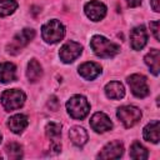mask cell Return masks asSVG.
<instances>
[{
  "instance_id": "obj_20",
  "label": "cell",
  "mask_w": 160,
  "mask_h": 160,
  "mask_svg": "<svg viewBox=\"0 0 160 160\" xmlns=\"http://www.w3.org/2000/svg\"><path fill=\"white\" fill-rule=\"evenodd\" d=\"M69 138H70L72 144H75L78 146H82L88 141V132H86V130L84 128L72 126L69 130Z\"/></svg>"
},
{
  "instance_id": "obj_18",
  "label": "cell",
  "mask_w": 160,
  "mask_h": 160,
  "mask_svg": "<svg viewBox=\"0 0 160 160\" xmlns=\"http://www.w3.org/2000/svg\"><path fill=\"white\" fill-rule=\"evenodd\" d=\"M145 62L150 68V70H151V72L154 75H159V70H160V51L158 49L150 50V52H148L145 55Z\"/></svg>"
},
{
  "instance_id": "obj_22",
  "label": "cell",
  "mask_w": 160,
  "mask_h": 160,
  "mask_svg": "<svg viewBox=\"0 0 160 160\" xmlns=\"http://www.w3.org/2000/svg\"><path fill=\"white\" fill-rule=\"evenodd\" d=\"M129 154H130V158H131V159H139V160L148 159V156H149L148 149L144 148L139 141H135V142L131 145Z\"/></svg>"
},
{
  "instance_id": "obj_1",
  "label": "cell",
  "mask_w": 160,
  "mask_h": 160,
  "mask_svg": "<svg viewBox=\"0 0 160 160\" xmlns=\"http://www.w3.org/2000/svg\"><path fill=\"white\" fill-rule=\"evenodd\" d=\"M90 46H91L94 54L100 58H112L120 50L118 44L108 40L106 38L100 36V35L92 36V39L90 41Z\"/></svg>"
},
{
  "instance_id": "obj_7",
  "label": "cell",
  "mask_w": 160,
  "mask_h": 160,
  "mask_svg": "<svg viewBox=\"0 0 160 160\" xmlns=\"http://www.w3.org/2000/svg\"><path fill=\"white\" fill-rule=\"evenodd\" d=\"M128 84L130 86L131 92L136 98H145L149 94V86L146 82V78L139 74H134L128 78Z\"/></svg>"
},
{
  "instance_id": "obj_3",
  "label": "cell",
  "mask_w": 160,
  "mask_h": 160,
  "mask_svg": "<svg viewBox=\"0 0 160 160\" xmlns=\"http://www.w3.org/2000/svg\"><path fill=\"white\" fill-rule=\"evenodd\" d=\"M66 109L71 118L81 120L89 114L90 105H89L86 98H84L82 95H74L66 102Z\"/></svg>"
},
{
  "instance_id": "obj_16",
  "label": "cell",
  "mask_w": 160,
  "mask_h": 160,
  "mask_svg": "<svg viewBox=\"0 0 160 160\" xmlns=\"http://www.w3.org/2000/svg\"><path fill=\"white\" fill-rule=\"evenodd\" d=\"M16 79V66L12 62H1L0 64V81L6 84Z\"/></svg>"
},
{
  "instance_id": "obj_27",
  "label": "cell",
  "mask_w": 160,
  "mask_h": 160,
  "mask_svg": "<svg viewBox=\"0 0 160 160\" xmlns=\"http://www.w3.org/2000/svg\"><path fill=\"white\" fill-rule=\"evenodd\" d=\"M126 1H128V5L131 8H136L141 4V0H126Z\"/></svg>"
},
{
  "instance_id": "obj_19",
  "label": "cell",
  "mask_w": 160,
  "mask_h": 160,
  "mask_svg": "<svg viewBox=\"0 0 160 160\" xmlns=\"http://www.w3.org/2000/svg\"><path fill=\"white\" fill-rule=\"evenodd\" d=\"M105 94L109 99H114V100H118V99H121L124 95H125V89L122 86L121 82L119 81H111L109 84H106L105 86Z\"/></svg>"
},
{
  "instance_id": "obj_23",
  "label": "cell",
  "mask_w": 160,
  "mask_h": 160,
  "mask_svg": "<svg viewBox=\"0 0 160 160\" xmlns=\"http://www.w3.org/2000/svg\"><path fill=\"white\" fill-rule=\"evenodd\" d=\"M18 8L15 0H0V16H8L12 14Z\"/></svg>"
},
{
  "instance_id": "obj_9",
  "label": "cell",
  "mask_w": 160,
  "mask_h": 160,
  "mask_svg": "<svg viewBox=\"0 0 160 160\" xmlns=\"http://www.w3.org/2000/svg\"><path fill=\"white\" fill-rule=\"evenodd\" d=\"M84 10H85L86 16L92 21L101 20L106 14V6L98 0H91V1L86 2Z\"/></svg>"
},
{
  "instance_id": "obj_13",
  "label": "cell",
  "mask_w": 160,
  "mask_h": 160,
  "mask_svg": "<svg viewBox=\"0 0 160 160\" xmlns=\"http://www.w3.org/2000/svg\"><path fill=\"white\" fill-rule=\"evenodd\" d=\"M130 41H131V48L134 50H141L148 41V32L142 25L136 26L131 30L130 32Z\"/></svg>"
},
{
  "instance_id": "obj_2",
  "label": "cell",
  "mask_w": 160,
  "mask_h": 160,
  "mask_svg": "<svg viewBox=\"0 0 160 160\" xmlns=\"http://www.w3.org/2000/svg\"><path fill=\"white\" fill-rule=\"evenodd\" d=\"M41 35H42V39L46 41V42H50V44H55L58 41H60L64 35H65V28L64 25L59 21V20H50L48 21L46 24L42 25L41 28Z\"/></svg>"
},
{
  "instance_id": "obj_11",
  "label": "cell",
  "mask_w": 160,
  "mask_h": 160,
  "mask_svg": "<svg viewBox=\"0 0 160 160\" xmlns=\"http://www.w3.org/2000/svg\"><path fill=\"white\" fill-rule=\"evenodd\" d=\"M124 152V146L120 141L114 140L104 146V149L99 152L98 158L100 159H119Z\"/></svg>"
},
{
  "instance_id": "obj_28",
  "label": "cell",
  "mask_w": 160,
  "mask_h": 160,
  "mask_svg": "<svg viewBox=\"0 0 160 160\" xmlns=\"http://www.w3.org/2000/svg\"><path fill=\"white\" fill-rule=\"evenodd\" d=\"M150 2H151V6H152L154 11L159 12V11H160V6H159V0H151Z\"/></svg>"
},
{
  "instance_id": "obj_29",
  "label": "cell",
  "mask_w": 160,
  "mask_h": 160,
  "mask_svg": "<svg viewBox=\"0 0 160 160\" xmlns=\"http://www.w3.org/2000/svg\"><path fill=\"white\" fill-rule=\"evenodd\" d=\"M1 139H2V138H1V134H0V142H1Z\"/></svg>"
},
{
  "instance_id": "obj_15",
  "label": "cell",
  "mask_w": 160,
  "mask_h": 160,
  "mask_svg": "<svg viewBox=\"0 0 160 160\" xmlns=\"http://www.w3.org/2000/svg\"><path fill=\"white\" fill-rule=\"evenodd\" d=\"M28 124H29V120L24 114H16V115L11 116L8 121V126L14 134L22 132L24 129L28 126Z\"/></svg>"
},
{
  "instance_id": "obj_26",
  "label": "cell",
  "mask_w": 160,
  "mask_h": 160,
  "mask_svg": "<svg viewBox=\"0 0 160 160\" xmlns=\"http://www.w3.org/2000/svg\"><path fill=\"white\" fill-rule=\"evenodd\" d=\"M150 29L155 36L156 40H159V21H152L150 22Z\"/></svg>"
},
{
  "instance_id": "obj_17",
  "label": "cell",
  "mask_w": 160,
  "mask_h": 160,
  "mask_svg": "<svg viewBox=\"0 0 160 160\" xmlns=\"http://www.w3.org/2000/svg\"><path fill=\"white\" fill-rule=\"evenodd\" d=\"M159 134H160V122L158 120L149 122L144 128V139L146 141H151L156 144L159 141Z\"/></svg>"
},
{
  "instance_id": "obj_21",
  "label": "cell",
  "mask_w": 160,
  "mask_h": 160,
  "mask_svg": "<svg viewBox=\"0 0 160 160\" xmlns=\"http://www.w3.org/2000/svg\"><path fill=\"white\" fill-rule=\"evenodd\" d=\"M42 75V69H41V65L39 64L38 60L35 59H31L28 64V71H26V76L29 79V81L31 82H35L38 81Z\"/></svg>"
},
{
  "instance_id": "obj_8",
  "label": "cell",
  "mask_w": 160,
  "mask_h": 160,
  "mask_svg": "<svg viewBox=\"0 0 160 160\" xmlns=\"http://www.w3.org/2000/svg\"><path fill=\"white\" fill-rule=\"evenodd\" d=\"M81 51H82V46L79 42L68 41L61 46V49L59 51V56L64 62L69 64V62H72L81 54Z\"/></svg>"
},
{
  "instance_id": "obj_24",
  "label": "cell",
  "mask_w": 160,
  "mask_h": 160,
  "mask_svg": "<svg viewBox=\"0 0 160 160\" xmlns=\"http://www.w3.org/2000/svg\"><path fill=\"white\" fill-rule=\"evenodd\" d=\"M5 152L9 159H20L22 156V148L18 142H10L6 145Z\"/></svg>"
},
{
  "instance_id": "obj_12",
  "label": "cell",
  "mask_w": 160,
  "mask_h": 160,
  "mask_svg": "<svg viewBox=\"0 0 160 160\" xmlns=\"http://www.w3.org/2000/svg\"><path fill=\"white\" fill-rule=\"evenodd\" d=\"M90 125L92 128V130H95L96 132H105L108 130H110L112 128V122L109 119V116L104 112H95L90 120Z\"/></svg>"
},
{
  "instance_id": "obj_10",
  "label": "cell",
  "mask_w": 160,
  "mask_h": 160,
  "mask_svg": "<svg viewBox=\"0 0 160 160\" xmlns=\"http://www.w3.org/2000/svg\"><path fill=\"white\" fill-rule=\"evenodd\" d=\"M46 136L51 141V150L54 152H59L61 150V144H60V138H61V126L58 122H49L45 128Z\"/></svg>"
},
{
  "instance_id": "obj_25",
  "label": "cell",
  "mask_w": 160,
  "mask_h": 160,
  "mask_svg": "<svg viewBox=\"0 0 160 160\" xmlns=\"http://www.w3.org/2000/svg\"><path fill=\"white\" fill-rule=\"evenodd\" d=\"M48 106H49L50 110L56 111L59 109V100H58V98L56 96H51L49 99V101H48Z\"/></svg>"
},
{
  "instance_id": "obj_6",
  "label": "cell",
  "mask_w": 160,
  "mask_h": 160,
  "mask_svg": "<svg viewBox=\"0 0 160 160\" xmlns=\"http://www.w3.org/2000/svg\"><path fill=\"white\" fill-rule=\"evenodd\" d=\"M34 36H35V30H32V29H22L19 34H16L14 38H12V40H11V42L8 45V51L10 52V54H18L24 46H26L29 42H30V40H32L34 39Z\"/></svg>"
},
{
  "instance_id": "obj_5",
  "label": "cell",
  "mask_w": 160,
  "mask_h": 160,
  "mask_svg": "<svg viewBox=\"0 0 160 160\" xmlns=\"http://www.w3.org/2000/svg\"><path fill=\"white\" fill-rule=\"evenodd\" d=\"M116 115H118L119 120L124 124L125 128L134 126L141 119V111H140V109L136 108V106H132V105H126V106L119 108Z\"/></svg>"
},
{
  "instance_id": "obj_14",
  "label": "cell",
  "mask_w": 160,
  "mask_h": 160,
  "mask_svg": "<svg viewBox=\"0 0 160 160\" xmlns=\"http://www.w3.org/2000/svg\"><path fill=\"white\" fill-rule=\"evenodd\" d=\"M101 72V68L99 64L92 62V61H88L84 62L79 66V74L80 76H82L85 80H92L95 79L98 75H100Z\"/></svg>"
},
{
  "instance_id": "obj_4",
  "label": "cell",
  "mask_w": 160,
  "mask_h": 160,
  "mask_svg": "<svg viewBox=\"0 0 160 160\" xmlns=\"http://www.w3.org/2000/svg\"><path fill=\"white\" fill-rule=\"evenodd\" d=\"M25 99H26L25 94L19 89L5 90L1 94V104L8 111H12L21 108L22 104L25 102Z\"/></svg>"
}]
</instances>
